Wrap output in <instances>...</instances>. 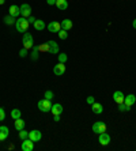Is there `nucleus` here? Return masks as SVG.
<instances>
[{
  "instance_id": "1",
  "label": "nucleus",
  "mask_w": 136,
  "mask_h": 151,
  "mask_svg": "<svg viewBox=\"0 0 136 151\" xmlns=\"http://www.w3.org/2000/svg\"><path fill=\"white\" fill-rule=\"evenodd\" d=\"M29 26H30V23H29L27 21V18H19V19H17V22H15V27H17L18 32H21V33H26L27 32V29Z\"/></svg>"
},
{
  "instance_id": "2",
  "label": "nucleus",
  "mask_w": 136,
  "mask_h": 151,
  "mask_svg": "<svg viewBox=\"0 0 136 151\" xmlns=\"http://www.w3.org/2000/svg\"><path fill=\"white\" fill-rule=\"evenodd\" d=\"M22 42H23V48L26 49H30L34 46V40H33V35L30 33H23V38H22Z\"/></svg>"
},
{
  "instance_id": "3",
  "label": "nucleus",
  "mask_w": 136,
  "mask_h": 151,
  "mask_svg": "<svg viewBox=\"0 0 136 151\" xmlns=\"http://www.w3.org/2000/svg\"><path fill=\"white\" fill-rule=\"evenodd\" d=\"M38 109L44 113L50 112V109H52V102L49 101V99H46V98L41 99V101H38Z\"/></svg>"
},
{
  "instance_id": "4",
  "label": "nucleus",
  "mask_w": 136,
  "mask_h": 151,
  "mask_svg": "<svg viewBox=\"0 0 136 151\" xmlns=\"http://www.w3.org/2000/svg\"><path fill=\"white\" fill-rule=\"evenodd\" d=\"M93 131L98 135L104 134V132H106V124L102 123V121H95V123L93 124Z\"/></svg>"
},
{
  "instance_id": "5",
  "label": "nucleus",
  "mask_w": 136,
  "mask_h": 151,
  "mask_svg": "<svg viewBox=\"0 0 136 151\" xmlns=\"http://www.w3.org/2000/svg\"><path fill=\"white\" fill-rule=\"evenodd\" d=\"M21 148H22V151H33V148H34V142L27 137V139L22 140Z\"/></svg>"
},
{
  "instance_id": "6",
  "label": "nucleus",
  "mask_w": 136,
  "mask_h": 151,
  "mask_svg": "<svg viewBox=\"0 0 136 151\" xmlns=\"http://www.w3.org/2000/svg\"><path fill=\"white\" fill-rule=\"evenodd\" d=\"M21 15L23 18H29L32 15V7H30V4L27 3H23L21 6Z\"/></svg>"
},
{
  "instance_id": "7",
  "label": "nucleus",
  "mask_w": 136,
  "mask_h": 151,
  "mask_svg": "<svg viewBox=\"0 0 136 151\" xmlns=\"http://www.w3.org/2000/svg\"><path fill=\"white\" fill-rule=\"evenodd\" d=\"M65 72V63H57L55 67H53V74L60 76Z\"/></svg>"
},
{
  "instance_id": "8",
  "label": "nucleus",
  "mask_w": 136,
  "mask_h": 151,
  "mask_svg": "<svg viewBox=\"0 0 136 151\" xmlns=\"http://www.w3.org/2000/svg\"><path fill=\"white\" fill-rule=\"evenodd\" d=\"M41 137H42V134H41V131H38V129H33L29 132V139H32L33 142H40Z\"/></svg>"
},
{
  "instance_id": "9",
  "label": "nucleus",
  "mask_w": 136,
  "mask_h": 151,
  "mask_svg": "<svg viewBox=\"0 0 136 151\" xmlns=\"http://www.w3.org/2000/svg\"><path fill=\"white\" fill-rule=\"evenodd\" d=\"M98 142L101 143V146H108L110 143V135L104 132V134H99V137H98Z\"/></svg>"
},
{
  "instance_id": "10",
  "label": "nucleus",
  "mask_w": 136,
  "mask_h": 151,
  "mask_svg": "<svg viewBox=\"0 0 136 151\" xmlns=\"http://www.w3.org/2000/svg\"><path fill=\"white\" fill-rule=\"evenodd\" d=\"M124 98H125V95L122 94V91H120V90L113 93V101H114L117 105H119V104H122V102H124Z\"/></svg>"
},
{
  "instance_id": "11",
  "label": "nucleus",
  "mask_w": 136,
  "mask_h": 151,
  "mask_svg": "<svg viewBox=\"0 0 136 151\" xmlns=\"http://www.w3.org/2000/svg\"><path fill=\"white\" fill-rule=\"evenodd\" d=\"M48 30L50 33H59L61 30V25H60L59 22H50L48 25Z\"/></svg>"
},
{
  "instance_id": "12",
  "label": "nucleus",
  "mask_w": 136,
  "mask_h": 151,
  "mask_svg": "<svg viewBox=\"0 0 136 151\" xmlns=\"http://www.w3.org/2000/svg\"><path fill=\"white\" fill-rule=\"evenodd\" d=\"M48 46H49V53H52V55L59 53V45H57L56 41H48Z\"/></svg>"
},
{
  "instance_id": "13",
  "label": "nucleus",
  "mask_w": 136,
  "mask_h": 151,
  "mask_svg": "<svg viewBox=\"0 0 136 151\" xmlns=\"http://www.w3.org/2000/svg\"><path fill=\"white\" fill-rule=\"evenodd\" d=\"M10 135V131H8V127L3 125L0 127V142H4Z\"/></svg>"
},
{
  "instance_id": "14",
  "label": "nucleus",
  "mask_w": 136,
  "mask_h": 151,
  "mask_svg": "<svg viewBox=\"0 0 136 151\" xmlns=\"http://www.w3.org/2000/svg\"><path fill=\"white\" fill-rule=\"evenodd\" d=\"M63 105H60V104H55V105H52V109H50V112L53 113V116H56V114H61L63 113Z\"/></svg>"
},
{
  "instance_id": "15",
  "label": "nucleus",
  "mask_w": 136,
  "mask_h": 151,
  "mask_svg": "<svg viewBox=\"0 0 136 151\" xmlns=\"http://www.w3.org/2000/svg\"><path fill=\"white\" fill-rule=\"evenodd\" d=\"M8 11H10V15H12L14 18H17V17L21 15V7H18V6H15V4H12Z\"/></svg>"
},
{
  "instance_id": "16",
  "label": "nucleus",
  "mask_w": 136,
  "mask_h": 151,
  "mask_svg": "<svg viewBox=\"0 0 136 151\" xmlns=\"http://www.w3.org/2000/svg\"><path fill=\"white\" fill-rule=\"evenodd\" d=\"M135 102H136V97L133 94L125 95V98H124V104H125V105H128L129 108H131V106H132Z\"/></svg>"
},
{
  "instance_id": "17",
  "label": "nucleus",
  "mask_w": 136,
  "mask_h": 151,
  "mask_svg": "<svg viewBox=\"0 0 136 151\" xmlns=\"http://www.w3.org/2000/svg\"><path fill=\"white\" fill-rule=\"evenodd\" d=\"M91 110L95 113V114H101L104 112V106L101 104H98V102H94L93 105H91Z\"/></svg>"
},
{
  "instance_id": "18",
  "label": "nucleus",
  "mask_w": 136,
  "mask_h": 151,
  "mask_svg": "<svg viewBox=\"0 0 136 151\" xmlns=\"http://www.w3.org/2000/svg\"><path fill=\"white\" fill-rule=\"evenodd\" d=\"M59 10L61 11H65L67 8H68V1L67 0H56V4H55Z\"/></svg>"
},
{
  "instance_id": "19",
  "label": "nucleus",
  "mask_w": 136,
  "mask_h": 151,
  "mask_svg": "<svg viewBox=\"0 0 136 151\" xmlns=\"http://www.w3.org/2000/svg\"><path fill=\"white\" fill-rule=\"evenodd\" d=\"M33 26H34L35 30L41 32V30H44V29H45V22L41 21V19H35V22L33 23Z\"/></svg>"
},
{
  "instance_id": "20",
  "label": "nucleus",
  "mask_w": 136,
  "mask_h": 151,
  "mask_svg": "<svg viewBox=\"0 0 136 151\" xmlns=\"http://www.w3.org/2000/svg\"><path fill=\"white\" fill-rule=\"evenodd\" d=\"M14 125H15V129L17 131H22V129H24V120H22V119H17L14 121Z\"/></svg>"
},
{
  "instance_id": "21",
  "label": "nucleus",
  "mask_w": 136,
  "mask_h": 151,
  "mask_svg": "<svg viewBox=\"0 0 136 151\" xmlns=\"http://www.w3.org/2000/svg\"><path fill=\"white\" fill-rule=\"evenodd\" d=\"M60 25H61V29H64V30H67V32H68V30H71V29H72V21H71V19H64Z\"/></svg>"
},
{
  "instance_id": "22",
  "label": "nucleus",
  "mask_w": 136,
  "mask_h": 151,
  "mask_svg": "<svg viewBox=\"0 0 136 151\" xmlns=\"http://www.w3.org/2000/svg\"><path fill=\"white\" fill-rule=\"evenodd\" d=\"M3 21H4V23H6V25H14L15 22H17V19H15V18L12 17V15L8 14L7 17H4Z\"/></svg>"
},
{
  "instance_id": "23",
  "label": "nucleus",
  "mask_w": 136,
  "mask_h": 151,
  "mask_svg": "<svg viewBox=\"0 0 136 151\" xmlns=\"http://www.w3.org/2000/svg\"><path fill=\"white\" fill-rule=\"evenodd\" d=\"M21 116H22V112L19 109H12L11 110V117H12L14 120L21 119Z\"/></svg>"
},
{
  "instance_id": "24",
  "label": "nucleus",
  "mask_w": 136,
  "mask_h": 151,
  "mask_svg": "<svg viewBox=\"0 0 136 151\" xmlns=\"http://www.w3.org/2000/svg\"><path fill=\"white\" fill-rule=\"evenodd\" d=\"M38 57H40V49H38V45H37V46H33L32 59H33V60H38Z\"/></svg>"
},
{
  "instance_id": "25",
  "label": "nucleus",
  "mask_w": 136,
  "mask_h": 151,
  "mask_svg": "<svg viewBox=\"0 0 136 151\" xmlns=\"http://www.w3.org/2000/svg\"><path fill=\"white\" fill-rule=\"evenodd\" d=\"M119 110H120V112H129V110H131V108L122 102V104H119Z\"/></svg>"
},
{
  "instance_id": "26",
  "label": "nucleus",
  "mask_w": 136,
  "mask_h": 151,
  "mask_svg": "<svg viewBox=\"0 0 136 151\" xmlns=\"http://www.w3.org/2000/svg\"><path fill=\"white\" fill-rule=\"evenodd\" d=\"M57 34H59L60 40H67V37H68V32H67V30H64V29H61Z\"/></svg>"
},
{
  "instance_id": "27",
  "label": "nucleus",
  "mask_w": 136,
  "mask_h": 151,
  "mask_svg": "<svg viewBox=\"0 0 136 151\" xmlns=\"http://www.w3.org/2000/svg\"><path fill=\"white\" fill-rule=\"evenodd\" d=\"M57 59H59V63H65L67 60H68V56H67L65 53H60L59 56H57Z\"/></svg>"
},
{
  "instance_id": "28",
  "label": "nucleus",
  "mask_w": 136,
  "mask_h": 151,
  "mask_svg": "<svg viewBox=\"0 0 136 151\" xmlns=\"http://www.w3.org/2000/svg\"><path fill=\"white\" fill-rule=\"evenodd\" d=\"M38 49H40V52H49L48 42H45V44H41V45H38Z\"/></svg>"
},
{
  "instance_id": "29",
  "label": "nucleus",
  "mask_w": 136,
  "mask_h": 151,
  "mask_svg": "<svg viewBox=\"0 0 136 151\" xmlns=\"http://www.w3.org/2000/svg\"><path fill=\"white\" fill-rule=\"evenodd\" d=\"M19 137H21L22 140H24V139H27V137H29V132H27V131H24V129L19 131Z\"/></svg>"
},
{
  "instance_id": "30",
  "label": "nucleus",
  "mask_w": 136,
  "mask_h": 151,
  "mask_svg": "<svg viewBox=\"0 0 136 151\" xmlns=\"http://www.w3.org/2000/svg\"><path fill=\"white\" fill-rule=\"evenodd\" d=\"M45 98L49 99V101H52V99H53V91H50V90H46V91H45Z\"/></svg>"
},
{
  "instance_id": "31",
  "label": "nucleus",
  "mask_w": 136,
  "mask_h": 151,
  "mask_svg": "<svg viewBox=\"0 0 136 151\" xmlns=\"http://www.w3.org/2000/svg\"><path fill=\"white\" fill-rule=\"evenodd\" d=\"M86 102H87L89 105H93V104H94V102H95L94 97H93V95H89V97H87V99H86Z\"/></svg>"
},
{
  "instance_id": "32",
  "label": "nucleus",
  "mask_w": 136,
  "mask_h": 151,
  "mask_svg": "<svg viewBox=\"0 0 136 151\" xmlns=\"http://www.w3.org/2000/svg\"><path fill=\"white\" fill-rule=\"evenodd\" d=\"M6 120V112H4L3 108H0V121Z\"/></svg>"
},
{
  "instance_id": "33",
  "label": "nucleus",
  "mask_w": 136,
  "mask_h": 151,
  "mask_svg": "<svg viewBox=\"0 0 136 151\" xmlns=\"http://www.w3.org/2000/svg\"><path fill=\"white\" fill-rule=\"evenodd\" d=\"M19 56H21V57H26V56H27V49H26V48L21 49V52H19Z\"/></svg>"
},
{
  "instance_id": "34",
  "label": "nucleus",
  "mask_w": 136,
  "mask_h": 151,
  "mask_svg": "<svg viewBox=\"0 0 136 151\" xmlns=\"http://www.w3.org/2000/svg\"><path fill=\"white\" fill-rule=\"evenodd\" d=\"M27 21H29V23H34V22H35V18H34V17H32V15H30V17L27 18Z\"/></svg>"
},
{
  "instance_id": "35",
  "label": "nucleus",
  "mask_w": 136,
  "mask_h": 151,
  "mask_svg": "<svg viewBox=\"0 0 136 151\" xmlns=\"http://www.w3.org/2000/svg\"><path fill=\"white\" fill-rule=\"evenodd\" d=\"M46 3H48L49 6H55V4H56V0H46Z\"/></svg>"
},
{
  "instance_id": "36",
  "label": "nucleus",
  "mask_w": 136,
  "mask_h": 151,
  "mask_svg": "<svg viewBox=\"0 0 136 151\" xmlns=\"http://www.w3.org/2000/svg\"><path fill=\"white\" fill-rule=\"evenodd\" d=\"M53 120H55L56 123H57V121H60V114H56V116H55V119H53Z\"/></svg>"
},
{
  "instance_id": "37",
  "label": "nucleus",
  "mask_w": 136,
  "mask_h": 151,
  "mask_svg": "<svg viewBox=\"0 0 136 151\" xmlns=\"http://www.w3.org/2000/svg\"><path fill=\"white\" fill-rule=\"evenodd\" d=\"M132 26H133V29H136V19H133V22H132Z\"/></svg>"
},
{
  "instance_id": "38",
  "label": "nucleus",
  "mask_w": 136,
  "mask_h": 151,
  "mask_svg": "<svg viewBox=\"0 0 136 151\" xmlns=\"http://www.w3.org/2000/svg\"><path fill=\"white\" fill-rule=\"evenodd\" d=\"M6 3V0H0V4H4Z\"/></svg>"
}]
</instances>
